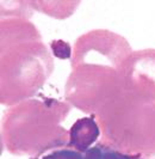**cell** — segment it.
<instances>
[{"label":"cell","mask_w":155,"mask_h":159,"mask_svg":"<svg viewBox=\"0 0 155 159\" xmlns=\"http://www.w3.org/2000/svg\"><path fill=\"white\" fill-rule=\"evenodd\" d=\"M68 145L77 151L85 153L100 141L101 129L94 115L77 120L68 132Z\"/></svg>","instance_id":"6"},{"label":"cell","mask_w":155,"mask_h":159,"mask_svg":"<svg viewBox=\"0 0 155 159\" xmlns=\"http://www.w3.org/2000/svg\"><path fill=\"white\" fill-rule=\"evenodd\" d=\"M103 143L144 159L155 157V102L122 92L94 115Z\"/></svg>","instance_id":"2"},{"label":"cell","mask_w":155,"mask_h":159,"mask_svg":"<svg viewBox=\"0 0 155 159\" xmlns=\"http://www.w3.org/2000/svg\"><path fill=\"white\" fill-rule=\"evenodd\" d=\"M84 159H144L135 154H130L101 141L84 153Z\"/></svg>","instance_id":"7"},{"label":"cell","mask_w":155,"mask_h":159,"mask_svg":"<svg viewBox=\"0 0 155 159\" xmlns=\"http://www.w3.org/2000/svg\"><path fill=\"white\" fill-rule=\"evenodd\" d=\"M122 89L141 102H155V49L132 52L121 68Z\"/></svg>","instance_id":"5"},{"label":"cell","mask_w":155,"mask_h":159,"mask_svg":"<svg viewBox=\"0 0 155 159\" xmlns=\"http://www.w3.org/2000/svg\"><path fill=\"white\" fill-rule=\"evenodd\" d=\"M68 104L56 99H28L10 108L4 119V143L17 156H36L46 148L68 143V132L60 127Z\"/></svg>","instance_id":"1"},{"label":"cell","mask_w":155,"mask_h":159,"mask_svg":"<svg viewBox=\"0 0 155 159\" xmlns=\"http://www.w3.org/2000/svg\"><path fill=\"white\" fill-rule=\"evenodd\" d=\"M72 53V67L106 66L121 70L125 59L132 53L126 40L108 30H94L80 36Z\"/></svg>","instance_id":"4"},{"label":"cell","mask_w":155,"mask_h":159,"mask_svg":"<svg viewBox=\"0 0 155 159\" xmlns=\"http://www.w3.org/2000/svg\"><path fill=\"white\" fill-rule=\"evenodd\" d=\"M53 70L41 35L1 43V103L11 107L30 99Z\"/></svg>","instance_id":"3"},{"label":"cell","mask_w":155,"mask_h":159,"mask_svg":"<svg viewBox=\"0 0 155 159\" xmlns=\"http://www.w3.org/2000/svg\"><path fill=\"white\" fill-rule=\"evenodd\" d=\"M32 159H84V153L77 151L67 143L46 148L33 156Z\"/></svg>","instance_id":"8"}]
</instances>
